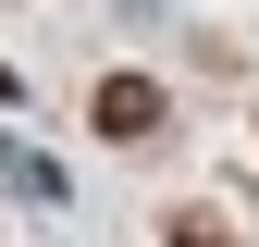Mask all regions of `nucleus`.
Wrapping results in <instances>:
<instances>
[{
	"mask_svg": "<svg viewBox=\"0 0 259 247\" xmlns=\"http://www.w3.org/2000/svg\"><path fill=\"white\" fill-rule=\"evenodd\" d=\"M99 136H123V148H148V136H160V87H136V74H111V87H99Z\"/></svg>",
	"mask_w": 259,
	"mask_h": 247,
	"instance_id": "f257e3e1",
	"label": "nucleus"
},
{
	"mask_svg": "<svg viewBox=\"0 0 259 247\" xmlns=\"http://www.w3.org/2000/svg\"><path fill=\"white\" fill-rule=\"evenodd\" d=\"M173 247H247V235L222 223V210H185V223H173Z\"/></svg>",
	"mask_w": 259,
	"mask_h": 247,
	"instance_id": "f03ea898",
	"label": "nucleus"
}]
</instances>
